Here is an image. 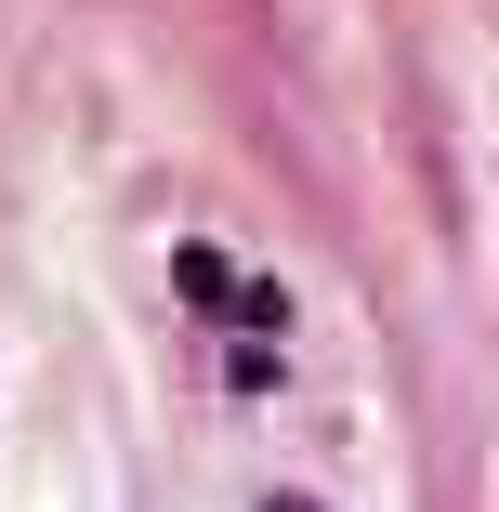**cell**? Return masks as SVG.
Instances as JSON below:
<instances>
[{"instance_id": "cell-2", "label": "cell", "mask_w": 499, "mask_h": 512, "mask_svg": "<svg viewBox=\"0 0 499 512\" xmlns=\"http://www.w3.org/2000/svg\"><path fill=\"white\" fill-rule=\"evenodd\" d=\"M276 512H316V499H276Z\"/></svg>"}, {"instance_id": "cell-1", "label": "cell", "mask_w": 499, "mask_h": 512, "mask_svg": "<svg viewBox=\"0 0 499 512\" xmlns=\"http://www.w3.org/2000/svg\"><path fill=\"white\" fill-rule=\"evenodd\" d=\"M171 276H184V302H263V289H237V263H224V250H184Z\"/></svg>"}]
</instances>
